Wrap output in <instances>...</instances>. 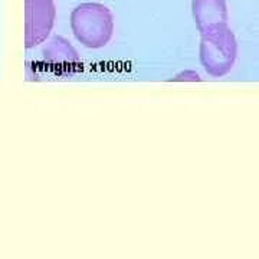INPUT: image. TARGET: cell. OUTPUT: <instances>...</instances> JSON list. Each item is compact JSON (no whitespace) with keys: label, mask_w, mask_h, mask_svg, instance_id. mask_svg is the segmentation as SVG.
I'll return each instance as SVG.
<instances>
[{"label":"cell","mask_w":259,"mask_h":259,"mask_svg":"<svg viewBox=\"0 0 259 259\" xmlns=\"http://www.w3.org/2000/svg\"><path fill=\"white\" fill-rule=\"evenodd\" d=\"M71 30L75 39L90 49H100L110 44L114 35V15L105 5L88 2L71 12Z\"/></svg>","instance_id":"cell-1"},{"label":"cell","mask_w":259,"mask_h":259,"mask_svg":"<svg viewBox=\"0 0 259 259\" xmlns=\"http://www.w3.org/2000/svg\"><path fill=\"white\" fill-rule=\"evenodd\" d=\"M238 58V42L228 26L216 28L200 35L199 59L206 74L222 78L233 69Z\"/></svg>","instance_id":"cell-2"},{"label":"cell","mask_w":259,"mask_h":259,"mask_svg":"<svg viewBox=\"0 0 259 259\" xmlns=\"http://www.w3.org/2000/svg\"><path fill=\"white\" fill-rule=\"evenodd\" d=\"M56 19L54 0H25V47L30 49L47 40Z\"/></svg>","instance_id":"cell-3"},{"label":"cell","mask_w":259,"mask_h":259,"mask_svg":"<svg viewBox=\"0 0 259 259\" xmlns=\"http://www.w3.org/2000/svg\"><path fill=\"white\" fill-rule=\"evenodd\" d=\"M44 61L51 71L59 75H72L82 69V61L69 40L62 36L51 37L42 49Z\"/></svg>","instance_id":"cell-4"},{"label":"cell","mask_w":259,"mask_h":259,"mask_svg":"<svg viewBox=\"0 0 259 259\" xmlns=\"http://www.w3.org/2000/svg\"><path fill=\"white\" fill-rule=\"evenodd\" d=\"M192 15L200 35L229 25L226 0H192Z\"/></svg>","instance_id":"cell-5"},{"label":"cell","mask_w":259,"mask_h":259,"mask_svg":"<svg viewBox=\"0 0 259 259\" xmlns=\"http://www.w3.org/2000/svg\"><path fill=\"white\" fill-rule=\"evenodd\" d=\"M173 81H176V82H180V81H200V75L194 72V71H183V72L177 74L173 78Z\"/></svg>","instance_id":"cell-6"}]
</instances>
